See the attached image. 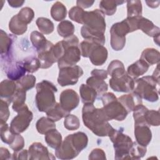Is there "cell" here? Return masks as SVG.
Returning <instances> with one entry per match:
<instances>
[{
	"label": "cell",
	"mask_w": 160,
	"mask_h": 160,
	"mask_svg": "<svg viewBox=\"0 0 160 160\" xmlns=\"http://www.w3.org/2000/svg\"><path fill=\"white\" fill-rule=\"evenodd\" d=\"M82 119L84 126L98 136H107L113 129L102 108H96L93 104L84 105Z\"/></svg>",
	"instance_id": "1"
},
{
	"label": "cell",
	"mask_w": 160,
	"mask_h": 160,
	"mask_svg": "<svg viewBox=\"0 0 160 160\" xmlns=\"http://www.w3.org/2000/svg\"><path fill=\"white\" fill-rule=\"evenodd\" d=\"M88 144V138L83 132H77L67 136L59 148L55 149L56 156L60 159L76 158Z\"/></svg>",
	"instance_id": "2"
},
{
	"label": "cell",
	"mask_w": 160,
	"mask_h": 160,
	"mask_svg": "<svg viewBox=\"0 0 160 160\" xmlns=\"http://www.w3.org/2000/svg\"><path fill=\"white\" fill-rule=\"evenodd\" d=\"M36 104L40 112H46L56 103L55 92L58 91L57 88L51 82L42 80L36 86Z\"/></svg>",
	"instance_id": "3"
},
{
	"label": "cell",
	"mask_w": 160,
	"mask_h": 160,
	"mask_svg": "<svg viewBox=\"0 0 160 160\" xmlns=\"http://www.w3.org/2000/svg\"><path fill=\"white\" fill-rule=\"evenodd\" d=\"M64 47V53L58 61L59 69L76 65L81 59V49L79 39L72 35L61 41Z\"/></svg>",
	"instance_id": "4"
},
{
	"label": "cell",
	"mask_w": 160,
	"mask_h": 160,
	"mask_svg": "<svg viewBox=\"0 0 160 160\" xmlns=\"http://www.w3.org/2000/svg\"><path fill=\"white\" fill-rule=\"evenodd\" d=\"M102 108L109 121L114 119L122 121L128 116V111L112 92H104L101 95Z\"/></svg>",
	"instance_id": "5"
},
{
	"label": "cell",
	"mask_w": 160,
	"mask_h": 160,
	"mask_svg": "<svg viewBox=\"0 0 160 160\" xmlns=\"http://www.w3.org/2000/svg\"><path fill=\"white\" fill-rule=\"evenodd\" d=\"M159 83L152 76H146L134 81L133 90L141 99L153 102L159 99Z\"/></svg>",
	"instance_id": "6"
},
{
	"label": "cell",
	"mask_w": 160,
	"mask_h": 160,
	"mask_svg": "<svg viewBox=\"0 0 160 160\" xmlns=\"http://www.w3.org/2000/svg\"><path fill=\"white\" fill-rule=\"evenodd\" d=\"M108 136L113 143L114 148V159H131L129 155L130 149L133 144L131 138L123 133L120 129H113L110 132Z\"/></svg>",
	"instance_id": "7"
},
{
	"label": "cell",
	"mask_w": 160,
	"mask_h": 160,
	"mask_svg": "<svg viewBox=\"0 0 160 160\" xmlns=\"http://www.w3.org/2000/svg\"><path fill=\"white\" fill-rule=\"evenodd\" d=\"M81 24L87 29L100 33L104 34L106 28L105 15L100 9L84 12Z\"/></svg>",
	"instance_id": "8"
},
{
	"label": "cell",
	"mask_w": 160,
	"mask_h": 160,
	"mask_svg": "<svg viewBox=\"0 0 160 160\" xmlns=\"http://www.w3.org/2000/svg\"><path fill=\"white\" fill-rule=\"evenodd\" d=\"M131 32L126 19L112 24L110 29L111 46L114 51L122 50L126 44V35Z\"/></svg>",
	"instance_id": "9"
},
{
	"label": "cell",
	"mask_w": 160,
	"mask_h": 160,
	"mask_svg": "<svg viewBox=\"0 0 160 160\" xmlns=\"http://www.w3.org/2000/svg\"><path fill=\"white\" fill-rule=\"evenodd\" d=\"M1 68L7 77L12 81H17L23 77L26 72L22 61H15L13 55L1 58Z\"/></svg>",
	"instance_id": "10"
},
{
	"label": "cell",
	"mask_w": 160,
	"mask_h": 160,
	"mask_svg": "<svg viewBox=\"0 0 160 160\" xmlns=\"http://www.w3.org/2000/svg\"><path fill=\"white\" fill-rule=\"evenodd\" d=\"M16 112L18 115L11 121L10 129L14 134H21L29 127L32 119L33 114L26 104H24Z\"/></svg>",
	"instance_id": "11"
},
{
	"label": "cell",
	"mask_w": 160,
	"mask_h": 160,
	"mask_svg": "<svg viewBox=\"0 0 160 160\" xmlns=\"http://www.w3.org/2000/svg\"><path fill=\"white\" fill-rule=\"evenodd\" d=\"M83 74L82 69L77 65L59 69L58 78V84L63 87L76 84L78 79Z\"/></svg>",
	"instance_id": "12"
},
{
	"label": "cell",
	"mask_w": 160,
	"mask_h": 160,
	"mask_svg": "<svg viewBox=\"0 0 160 160\" xmlns=\"http://www.w3.org/2000/svg\"><path fill=\"white\" fill-rule=\"evenodd\" d=\"M109 82L111 88L116 92H129L134 88V81L127 72L119 76L111 78Z\"/></svg>",
	"instance_id": "13"
},
{
	"label": "cell",
	"mask_w": 160,
	"mask_h": 160,
	"mask_svg": "<svg viewBox=\"0 0 160 160\" xmlns=\"http://www.w3.org/2000/svg\"><path fill=\"white\" fill-rule=\"evenodd\" d=\"M59 101L62 108L68 113H70L71 111L78 106L79 97L78 93L73 89H67L61 93Z\"/></svg>",
	"instance_id": "14"
},
{
	"label": "cell",
	"mask_w": 160,
	"mask_h": 160,
	"mask_svg": "<svg viewBox=\"0 0 160 160\" xmlns=\"http://www.w3.org/2000/svg\"><path fill=\"white\" fill-rule=\"evenodd\" d=\"M53 46L54 44L51 41H48L46 46L37 52L38 58L41 64L40 68L48 69L57 62L53 52Z\"/></svg>",
	"instance_id": "15"
},
{
	"label": "cell",
	"mask_w": 160,
	"mask_h": 160,
	"mask_svg": "<svg viewBox=\"0 0 160 160\" xmlns=\"http://www.w3.org/2000/svg\"><path fill=\"white\" fill-rule=\"evenodd\" d=\"M29 159L41 160V159H55V157L52 153L48 151V148L41 142H33L28 149Z\"/></svg>",
	"instance_id": "16"
},
{
	"label": "cell",
	"mask_w": 160,
	"mask_h": 160,
	"mask_svg": "<svg viewBox=\"0 0 160 160\" xmlns=\"http://www.w3.org/2000/svg\"><path fill=\"white\" fill-rule=\"evenodd\" d=\"M108 50L104 46L93 43L88 54L91 63L95 66H102L107 60Z\"/></svg>",
	"instance_id": "17"
},
{
	"label": "cell",
	"mask_w": 160,
	"mask_h": 160,
	"mask_svg": "<svg viewBox=\"0 0 160 160\" xmlns=\"http://www.w3.org/2000/svg\"><path fill=\"white\" fill-rule=\"evenodd\" d=\"M134 136L139 144L147 146L152 139V132L149 126L146 124H134Z\"/></svg>",
	"instance_id": "18"
},
{
	"label": "cell",
	"mask_w": 160,
	"mask_h": 160,
	"mask_svg": "<svg viewBox=\"0 0 160 160\" xmlns=\"http://www.w3.org/2000/svg\"><path fill=\"white\" fill-rule=\"evenodd\" d=\"M17 84L11 79H4L0 84V96L9 104L12 102L13 96L17 89Z\"/></svg>",
	"instance_id": "19"
},
{
	"label": "cell",
	"mask_w": 160,
	"mask_h": 160,
	"mask_svg": "<svg viewBox=\"0 0 160 160\" xmlns=\"http://www.w3.org/2000/svg\"><path fill=\"white\" fill-rule=\"evenodd\" d=\"M16 37L12 34H8L2 29L0 31V49L1 57H5L12 54V49Z\"/></svg>",
	"instance_id": "20"
},
{
	"label": "cell",
	"mask_w": 160,
	"mask_h": 160,
	"mask_svg": "<svg viewBox=\"0 0 160 160\" xmlns=\"http://www.w3.org/2000/svg\"><path fill=\"white\" fill-rule=\"evenodd\" d=\"M138 28L153 38L159 36L160 34L159 28L155 26L152 21L142 16H141L138 19Z\"/></svg>",
	"instance_id": "21"
},
{
	"label": "cell",
	"mask_w": 160,
	"mask_h": 160,
	"mask_svg": "<svg viewBox=\"0 0 160 160\" xmlns=\"http://www.w3.org/2000/svg\"><path fill=\"white\" fill-rule=\"evenodd\" d=\"M118 99L125 108L128 113L132 111L137 106L142 104V99L134 91L129 94L122 95Z\"/></svg>",
	"instance_id": "22"
},
{
	"label": "cell",
	"mask_w": 160,
	"mask_h": 160,
	"mask_svg": "<svg viewBox=\"0 0 160 160\" xmlns=\"http://www.w3.org/2000/svg\"><path fill=\"white\" fill-rule=\"evenodd\" d=\"M149 66L142 59H140L128 66L127 69V73L133 79L138 78L139 76L145 74Z\"/></svg>",
	"instance_id": "23"
},
{
	"label": "cell",
	"mask_w": 160,
	"mask_h": 160,
	"mask_svg": "<svg viewBox=\"0 0 160 160\" xmlns=\"http://www.w3.org/2000/svg\"><path fill=\"white\" fill-rule=\"evenodd\" d=\"M79 93L84 104H93L98 96L96 90L85 84H82L79 87Z\"/></svg>",
	"instance_id": "24"
},
{
	"label": "cell",
	"mask_w": 160,
	"mask_h": 160,
	"mask_svg": "<svg viewBox=\"0 0 160 160\" xmlns=\"http://www.w3.org/2000/svg\"><path fill=\"white\" fill-rule=\"evenodd\" d=\"M81 34L84 40L91 41L102 46L105 43L104 34L91 31L84 26L81 27Z\"/></svg>",
	"instance_id": "25"
},
{
	"label": "cell",
	"mask_w": 160,
	"mask_h": 160,
	"mask_svg": "<svg viewBox=\"0 0 160 160\" xmlns=\"http://www.w3.org/2000/svg\"><path fill=\"white\" fill-rule=\"evenodd\" d=\"M9 29L14 35H22L28 29V24L22 21L17 14L12 16L9 22Z\"/></svg>",
	"instance_id": "26"
},
{
	"label": "cell",
	"mask_w": 160,
	"mask_h": 160,
	"mask_svg": "<svg viewBox=\"0 0 160 160\" xmlns=\"http://www.w3.org/2000/svg\"><path fill=\"white\" fill-rule=\"evenodd\" d=\"M86 84L96 90L98 95H102L108 89V84L104 79L94 76H91L87 79Z\"/></svg>",
	"instance_id": "27"
},
{
	"label": "cell",
	"mask_w": 160,
	"mask_h": 160,
	"mask_svg": "<svg viewBox=\"0 0 160 160\" xmlns=\"http://www.w3.org/2000/svg\"><path fill=\"white\" fill-rule=\"evenodd\" d=\"M45 141L47 144L52 149H56L62 143V136L61 133L54 129L45 134Z\"/></svg>",
	"instance_id": "28"
},
{
	"label": "cell",
	"mask_w": 160,
	"mask_h": 160,
	"mask_svg": "<svg viewBox=\"0 0 160 160\" xmlns=\"http://www.w3.org/2000/svg\"><path fill=\"white\" fill-rule=\"evenodd\" d=\"M124 2V1L102 0L99 2V8L104 15L106 14L108 16H112L116 12L117 6L121 5Z\"/></svg>",
	"instance_id": "29"
},
{
	"label": "cell",
	"mask_w": 160,
	"mask_h": 160,
	"mask_svg": "<svg viewBox=\"0 0 160 160\" xmlns=\"http://www.w3.org/2000/svg\"><path fill=\"white\" fill-rule=\"evenodd\" d=\"M141 59L144 61L149 66L158 64L160 60V53L156 49L146 48L141 53Z\"/></svg>",
	"instance_id": "30"
},
{
	"label": "cell",
	"mask_w": 160,
	"mask_h": 160,
	"mask_svg": "<svg viewBox=\"0 0 160 160\" xmlns=\"http://www.w3.org/2000/svg\"><path fill=\"white\" fill-rule=\"evenodd\" d=\"M36 128L39 133L45 134L51 130L56 129V126L54 121H52L48 117H42L38 120Z\"/></svg>",
	"instance_id": "31"
},
{
	"label": "cell",
	"mask_w": 160,
	"mask_h": 160,
	"mask_svg": "<svg viewBox=\"0 0 160 160\" xmlns=\"http://www.w3.org/2000/svg\"><path fill=\"white\" fill-rule=\"evenodd\" d=\"M67 14V9L66 6L61 2L57 1L53 4L51 8V15L52 19L56 21H62Z\"/></svg>",
	"instance_id": "32"
},
{
	"label": "cell",
	"mask_w": 160,
	"mask_h": 160,
	"mask_svg": "<svg viewBox=\"0 0 160 160\" xmlns=\"http://www.w3.org/2000/svg\"><path fill=\"white\" fill-rule=\"evenodd\" d=\"M142 4L139 0L127 1V18L142 16Z\"/></svg>",
	"instance_id": "33"
},
{
	"label": "cell",
	"mask_w": 160,
	"mask_h": 160,
	"mask_svg": "<svg viewBox=\"0 0 160 160\" xmlns=\"http://www.w3.org/2000/svg\"><path fill=\"white\" fill-rule=\"evenodd\" d=\"M69 114L58 102H56L51 109L46 112L47 117L54 122L58 121L64 117L65 118Z\"/></svg>",
	"instance_id": "34"
},
{
	"label": "cell",
	"mask_w": 160,
	"mask_h": 160,
	"mask_svg": "<svg viewBox=\"0 0 160 160\" xmlns=\"http://www.w3.org/2000/svg\"><path fill=\"white\" fill-rule=\"evenodd\" d=\"M59 35L64 38H67L73 35L75 28L74 24L69 21L64 20L59 23L57 27Z\"/></svg>",
	"instance_id": "35"
},
{
	"label": "cell",
	"mask_w": 160,
	"mask_h": 160,
	"mask_svg": "<svg viewBox=\"0 0 160 160\" xmlns=\"http://www.w3.org/2000/svg\"><path fill=\"white\" fill-rule=\"evenodd\" d=\"M107 72L108 74L111 76V78H115L124 74L126 71H125L123 63L118 59H115L109 63L108 67Z\"/></svg>",
	"instance_id": "36"
},
{
	"label": "cell",
	"mask_w": 160,
	"mask_h": 160,
	"mask_svg": "<svg viewBox=\"0 0 160 160\" xmlns=\"http://www.w3.org/2000/svg\"><path fill=\"white\" fill-rule=\"evenodd\" d=\"M30 40L37 52L44 48L48 41L42 33L37 31H34L31 33Z\"/></svg>",
	"instance_id": "37"
},
{
	"label": "cell",
	"mask_w": 160,
	"mask_h": 160,
	"mask_svg": "<svg viewBox=\"0 0 160 160\" xmlns=\"http://www.w3.org/2000/svg\"><path fill=\"white\" fill-rule=\"evenodd\" d=\"M24 89L18 86L16 91L12 98V108L13 110L16 112L19 108L22 107L25 104V101L26 98V94Z\"/></svg>",
	"instance_id": "38"
},
{
	"label": "cell",
	"mask_w": 160,
	"mask_h": 160,
	"mask_svg": "<svg viewBox=\"0 0 160 160\" xmlns=\"http://www.w3.org/2000/svg\"><path fill=\"white\" fill-rule=\"evenodd\" d=\"M36 25L39 31L44 34H49L54 31V24L46 18H38L36 20Z\"/></svg>",
	"instance_id": "39"
},
{
	"label": "cell",
	"mask_w": 160,
	"mask_h": 160,
	"mask_svg": "<svg viewBox=\"0 0 160 160\" xmlns=\"http://www.w3.org/2000/svg\"><path fill=\"white\" fill-rule=\"evenodd\" d=\"M1 128V139L2 141L6 144H11L17 134L11 132L10 127L6 122H0Z\"/></svg>",
	"instance_id": "40"
},
{
	"label": "cell",
	"mask_w": 160,
	"mask_h": 160,
	"mask_svg": "<svg viewBox=\"0 0 160 160\" xmlns=\"http://www.w3.org/2000/svg\"><path fill=\"white\" fill-rule=\"evenodd\" d=\"M144 122L149 126H159L160 124V114L159 111L149 110L144 114Z\"/></svg>",
	"instance_id": "41"
},
{
	"label": "cell",
	"mask_w": 160,
	"mask_h": 160,
	"mask_svg": "<svg viewBox=\"0 0 160 160\" xmlns=\"http://www.w3.org/2000/svg\"><path fill=\"white\" fill-rule=\"evenodd\" d=\"M36 77L31 74L24 75L21 79L16 81L17 86L25 91L30 90L33 88L36 84Z\"/></svg>",
	"instance_id": "42"
},
{
	"label": "cell",
	"mask_w": 160,
	"mask_h": 160,
	"mask_svg": "<svg viewBox=\"0 0 160 160\" xmlns=\"http://www.w3.org/2000/svg\"><path fill=\"white\" fill-rule=\"evenodd\" d=\"M146 146H141L137 142H133L129 151L131 159H139L142 158L146 154Z\"/></svg>",
	"instance_id": "43"
},
{
	"label": "cell",
	"mask_w": 160,
	"mask_h": 160,
	"mask_svg": "<svg viewBox=\"0 0 160 160\" xmlns=\"http://www.w3.org/2000/svg\"><path fill=\"white\" fill-rule=\"evenodd\" d=\"M23 65L26 71L28 72L33 73L38 71L41 67V64L38 58L35 57H28L23 61Z\"/></svg>",
	"instance_id": "44"
},
{
	"label": "cell",
	"mask_w": 160,
	"mask_h": 160,
	"mask_svg": "<svg viewBox=\"0 0 160 160\" xmlns=\"http://www.w3.org/2000/svg\"><path fill=\"white\" fill-rule=\"evenodd\" d=\"M64 126L69 131L77 130L80 126L79 119L76 116L69 114L64 118Z\"/></svg>",
	"instance_id": "45"
},
{
	"label": "cell",
	"mask_w": 160,
	"mask_h": 160,
	"mask_svg": "<svg viewBox=\"0 0 160 160\" xmlns=\"http://www.w3.org/2000/svg\"><path fill=\"white\" fill-rule=\"evenodd\" d=\"M17 15L22 21H23L26 24H28L33 19L34 17V12L31 8L29 7H25L21 9L18 14H17Z\"/></svg>",
	"instance_id": "46"
},
{
	"label": "cell",
	"mask_w": 160,
	"mask_h": 160,
	"mask_svg": "<svg viewBox=\"0 0 160 160\" xmlns=\"http://www.w3.org/2000/svg\"><path fill=\"white\" fill-rule=\"evenodd\" d=\"M84 11L81 8L76 6L72 7L69 11V18L79 24H81L82 16Z\"/></svg>",
	"instance_id": "47"
},
{
	"label": "cell",
	"mask_w": 160,
	"mask_h": 160,
	"mask_svg": "<svg viewBox=\"0 0 160 160\" xmlns=\"http://www.w3.org/2000/svg\"><path fill=\"white\" fill-rule=\"evenodd\" d=\"M0 102V122H6L10 115L9 104L2 99Z\"/></svg>",
	"instance_id": "48"
},
{
	"label": "cell",
	"mask_w": 160,
	"mask_h": 160,
	"mask_svg": "<svg viewBox=\"0 0 160 160\" xmlns=\"http://www.w3.org/2000/svg\"><path fill=\"white\" fill-rule=\"evenodd\" d=\"M9 146L14 151H18L21 150L24 146V138L21 136L20 134H17L12 143Z\"/></svg>",
	"instance_id": "49"
},
{
	"label": "cell",
	"mask_w": 160,
	"mask_h": 160,
	"mask_svg": "<svg viewBox=\"0 0 160 160\" xmlns=\"http://www.w3.org/2000/svg\"><path fill=\"white\" fill-rule=\"evenodd\" d=\"M88 159L90 160L94 159H106L104 151L100 148L94 149L89 155Z\"/></svg>",
	"instance_id": "50"
},
{
	"label": "cell",
	"mask_w": 160,
	"mask_h": 160,
	"mask_svg": "<svg viewBox=\"0 0 160 160\" xmlns=\"http://www.w3.org/2000/svg\"><path fill=\"white\" fill-rule=\"evenodd\" d=\"M12 159H29L28 151L21 149L18 151H14L12 154Z\"/></svg>",
	"instance_id": "51"
},
{
	"label": "cell",
	"mask_w": 160,
	"mask_h": 160,
	"mask_svg": "<svg viewBox=\"0 0 160 160\" xmlns=\"http://www.w3.org/2000/svg\"><path fill=\"white\" fill-rule=\"evenodd\" d=\"M91 76H94L99 78H101L102 79H106L108 78V72L107 71H105L104 69H93L91 72Z\"/></svg>",
	"instance_id": "52"
},
{
	"label": "cell",
	"mask_w": 160,
	"mask_h": 160,
	"mask_svg": "<svg viewBox=\"0 0 160 160\" xmlns=\"http://www.w3.org/2000/svg\"><path fill=\"white\" fill-rule=\"evenodd\" d=\"M11 154L7 148L1 147L0 148V159L2 160L11 159Z\"/></svg>",
	"instance_id": "53"
},
{
	"label": "cell",
	"mask_w": 160,
	"mask_h": 160,
	"mask_svg": "<svg viewBox=\"0 0 160 160\" xmlns=\"http://www.w3.org/2000/svg\"><path fill=\"white\" fill-rule=\"evenodd\" d=\"M94 2V1H88V0H78L76 1L77 6L83 8H88L91 7L93 3Z\"/></svg>",
	"instance_id": "54"
},
{
	"label": "cell",
	"mask_w": 160,
	"mask_h": 160,
	"mask_svg": "<svg viewBox=\"0 0 160 160\" xmlns=\"http://www.w3.org/2000/svg\"><path fill=\"white\" fill-rule=\"evenodd\" d=\"M8 2L9 5L12 8H19L22 6V4L24 3V1L21 0H8Z\"/></svg>",
	"instance_id": "55"
},
{
	"label": "cell",
	"mask_w": 160,
	"mask_h": 160,
	"mask_svg": "<svg viewBox=\"0 0 160 160\" xmlns=\"http://www.w3.org/2000/svg\"><path fill=\"white\" fill-rule=\"evenodd\" d=\"M152 76L153 77V78L158 82L159 83V63L158 64V66L155 69V71H154Z\"/></svg>",
	"instance_id": "56"
},
{
	"label": "cell",
	"mask_w": 160,
	"mask_h": 160,
	"mask_svg": "<svg viewBox=\"0 0 160 160\" xmlns=\"http://www.w3.org/2000/svg\"><path fill=\"white\" fill-rule=\"evenodd\" d=\"M147 5L151 8H155L159 6V1H146Z\"/></svg>",
	"instance_id": "57"
}]
</instances>
